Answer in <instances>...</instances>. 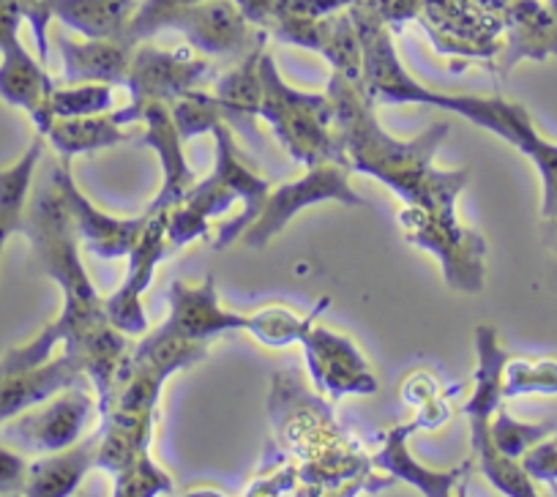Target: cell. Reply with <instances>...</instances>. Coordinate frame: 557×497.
<instances>
[{
  "mask_svg": "<svg viewBox=\"0 0 557 497\" xmlns=\"http://www.w3.org/2000/svg\"><path fill=\"white\" fill-rule=\"evenodd\" d=\"M329 99L347 167L372 175L407 202V211L401 213L407 240L441 258L448 287L481 293L486 244L475 229L457 219V197L468 186L470 170L435 167V153L446 140L448 123H435L412 142H401L380 126L374 101L361 83L334 72Z\"/></svg>",
  "mask_w": 557,
  "mask_h": 497,
  "instance_id": "6da1fadb",
  "label": "cell"
},
{
  "mask_svg": "<svg viewBox=\"0 0 557 497\" xmlns=\"http://www.w3.org/2000/svg\"><path fill=\"white\" fill-rule=\"evenodd\" d=\"M363 50V77L361 88L372 101L383 104H430L437 110L454 112L479 129L492 132L503 142L517 148L522 157L535 164L544 184L541 197V216L552 219L557 213V146L544 140L535 129L528 107L519 101H508L503 96H473V94H441L430 90L412 79L396 55L391 30L385 20L374 9H358L352 14Z\"/></svg>",
  "mask_w": 557,
  "mask_h": 497,
  "instance_id": "7a4b0ae2",
  "label": "cell"
},
{
  "mask_svg": "<svg viewBox=\"0 0 557 497\" xmlns=\"http://www.w3.org/2000/svg\"><path fill=\"white\" fill-rule=\"evenodd\" d=\"M25 235L34 244L36 260L41 263L45 274L61 285L63 309L55 323L47 325L36 339L23 347H14L0 358V381L47 363L58 345H63V350H74L96 331L110 325L104 314V298L96 293L94 282L83 269L74 219L52 175L41 184V189H36L34 200H30Z\"/></svg>",
  "mask_w": 557,
  "mask_h": 497,
  "instance_id": "3957f363",
  "label": "cell"
},
{
  "mask_svg": "<svg viewBox=\"0 0 557 497\" xmlns=\"http://www.w3.org/2000/svg\"><path fill=\"white\" fill-rule=\"evenodd\" d=\"M260 79L262 104L257 117L271 123L273 135L298 164L307 170L325 162L347 164L334 132V107L329 94H304L290 88L268 52L260 58Z\"/></svg>",
  "mask_w": 557,
  "mask_h": 497,
  "instance_id": "277c9868",
  "label": "cell"
},
{
  "mask_svg": "<svg viewBox=\"0 0 557 497\" xmlns=\"http://www.w3.org/2000/svg\"><path fill=\"white\" fill-rule=\"evenodd\" d=\"M320 202H342V206L350 208L363 206V197L350 184V167L347 164L325 162L318 164V167H309L304 178L290 181V184H278L276 189L271 186L260 216L246 227L240 238H244L249 249H262L298 213L312 206H320Z\"/></svg>",
  "mask_w": 557,
  "mask_h": 497,
  "instance_id": "5b68a950",
  "label": "cell"
},
{
  "mask_svg": "<svg viewBox=\"0 0 557 497\" xmlns=\"http://www.w3.org/2000/svg\"><path fill=\"white\" fill-rule=\"evenodd\" d=\"M99 410L88 386H72L58 392L47 402L28 408L3 424V440L28 453H55L83 440L90 419Z\"/></svg>",
  "mask_w": 557,
  "mask_h": 497,
  "instance_id": "8992f818",
  "label": "cell"
},
{
  "mask_svg": "<svg viewBox=\"0 0 557 497\" xmlns=\"http://www.w3.org/2000/svg\"><path fill=\"white\" fill-rule=\"evenodd\" d=\"M115 117L123 126L143 123L139 146H148L151 151H157L159 164H162V189L153 197L146 213H164L178 206L189 195L191 186L197 184V175L186 162L184 137L175 126L170 104H162V101H143V104L128 101L123 110H115Z\"/></svg>",
  "mask_w": 557,
  "mask_h": 497,
  "instance_id": "52a82bcc",
  "label": "cell"
},
{
  "mask_svg": "<svg viewBox=\"0 0 557 497\" xmlns=\"http://www.w3.org/2000/svg\"><path fill=\"white\" fill-rule=\"evenodd\" d=\"M213 79H216V66L211 58L191 55L186 50L168 52L143 41L134 47L132 66H128L123 88L137 104L143 101L173 104L191 90H202Z\"/></svg>",
  "mask_w": 557,
  "mask_h": 497,
  "instance_id": "ba28073f",
  "label": "cell"
},
{
  "mask_svg": "<svg viewBox=\"0 0 557 497\" xmlns=\"http://www.w3.org/2000/svg\"><path fill=\"white\" fill-rule=\"evenodd\" d=\"M162 30H181L202 58H244L268 39L265 30H257L246 20L235 0H200L170 14Z\"/></svg>",
  "mask_w": 557,
  "mask_h": 497,
  "instance_id": "9c48e42d",
  "label": "cell"
},
{
  "mask_svg": "<svg viewBox=\"0 0 557 497\" xmlns=\"http://www.w3.org/2000/svg\"><path fill=\"white\" fill-rule=\"evenodd\" d=\"M168 244V213H148V224L143 238L128 252V271L123 285L112 296L104 298V314L115 331L123 336H146L148 318L143 309V296L151 287L157 265L170 258Z\"/></svg>",
  "mask_w": 557,
  "mask_h": 497,
  "instance_id": "30bf717a",
  "label": "cell"
},
{
  "mask_svg": "<svg viewBox=\"0 0 557 497\" xmlns=\"http://www.w3.org/2000/svg\"><path fill=\"white\" fill-rule=\"evenodd\" d=\"M50 175L52 181H55L58 189H61L63 200H66L79 244H83L90 254H96V258H128V252L137 246L143 233H146L148 213H139V216L134 219H121L110 216V213H104L101 208H96L94 202L79 191V186L74 184L72 159L58 157Z\"/></svg>",
  "mask_w": 557,
  "mask_h": 497,
  "instance_id": "8fae6325",
  "label": "cell"
},
{
  "mask_svg": "<svg viewBox=\"0 0 557 497\" xmlns=\"http://www.w3.org/2000/svg\"><path fill=\"white\" fill-rule=\"evenodd\" d=\"M298 345L307 352L309 372H312V381L320 394L342 399L350 394L377 392V377L372 375L367 358L347 336L312 323L304 331Z\"/></svg>",
  "mask_w": 557,
  "mask_h": 497,
  "instance_id": "7c38bea8",
  "label": "cell"
},
{
  "mask_svg": "<svg viewBox=\"0 0 557 497\" xmlns=\"http://www.w3.org/2000/svg\"><path fill=\"white\" fill-rule=\"evenodd\" d=\"M246 334L249 331V314L230 312L219 303L216 282L206 276L202 285H186L175 279L170 287V318L164 320L157 334L173 336V339L197 341L208 345L224 334Z\"/></svg>",
  "mask_w": 557,
  "mask_h": 497,
  "instance_id": "4fadbf2b",
  "label": "cell"
},
{
  "mask_svg": "<svg viewBox=\"0 0 557 497\" xmlns=\"http://www.w3.org/2000/svg\"><path fill=\"white\" fill-rule=\"evenodd\" d=\"M55 88V79L50 77L45 63L25 50L20 36L0 47V99L28 112L41 137L55 121L50 107Z\"/></svg>",
  "mask_w": 557,
  "mask_h": 497,
  "instance_id": "5bb4252c",
  "label": "cell"
},
{
  "mask_svg": "<svg viewBox=\"0 0 557 497\" xmlns=\"http://www.w3.org/2000/svg\"><path fill=\"white\" fill-rule=\"evenodd\" d=\"M421 426H426V419H416L410 421V424L391 426V430L385 432L383 448L372 457V464L377 470H383L385 475H391V479L416 486V489L421 492V497H454L459 481H465V475L473 468V459H468V462H462L454 470L424 468V464L412 457L410 448H407V437L416 430H421Z\"/></svg>",
  "mask_w": 557,
  "mask_h": 497,
  "instance_id": "9a60e30c",
  "label": "cell"
},
{
  "mask_svg": "<svg viewBox=\"0 0 557 497\" xmlns=\"http://www.w3.org/2000/svg\"><path fill=\"white\" fill-rule=\"evenodd\" d=\"M211 135L216 137V164H213V173L222 175V178L238 191L240 206H244L240 216H235L233 222L222 224L216 238H211L213 249H227V246L233 244V240H238L240 235L246 233V227L260 216L268 191H271V184H268L262 175H257L255 170L240 159L238 148H235L233 129H230L227 123L224 121L216 123V126L211 129Z\"/></svg>",
  "mask_w": 557,
  "mask_h": 497,
  "instance_id": "2e32d148",
  "label": "cell"
},
{
  "mask_svg": "<svg viewBox=\"0 0 557 497\" xmlns=\"http://www.w3.org/2000/svg\"><path fill=\"white\" fill-rule=\"evenodd\" d=\"M503 23L508 34L500 61L503 72L519 61L557 58V12L546 0H508L503 3Z\"/></svg>",
  "mask_w": 557,
  "mask_h": 497,
  "instance_id": "e0dca14e",
  "label": "cell"
},
{
  "mask_svg": "<svg viewBox=\"0 0 557 497\" xmlns=\"http://www.w3.org/2000/svg\"><path fill=\"white\" fill-rule=\"evenodd\" d=\"M72 386H88V377L72 352L50 358L41 366L20 372V375L3 377L0 381V424H7L14 415L47 402L58 392Z\"/></svg>",
  "mask_w": 557,
  "mask_h": 497,
  "instance_id": "ac0fdd59",
  "label": "cell"
},
{
  "mask_svg": "<svg viewBox=\"0 0 557 497\" xmlns=\"http://www.w3.org/2000/svg\"><path fill=\"white\" fill-rule=\"evenodd\" d=\"M58 50L63 61V85H123L132 66L134 47L123 39H69L58 36Z\"/></svg>",
  "mask_w": 557,
  "mask_h": 497,
  "instance_id": "d6986e66",
  "label": "cell"
},
{
  "mask_svg": "<svg viewBox=\"0 0 557 497\" xmlns=\"http://www.w3.org/2000/svg\"><path fill=\"white\" fill-rule=\"evenodd\" d=\"M99 435H88L72 448L45 453L30 462L28 481L20 497H72L79 489L85 475L96 468Z\"/></svg>",
  "mask_w": 557,
  "mask_h": 497,
  "instance_id": "ffe728a7",
  "label": "cell"
},
{
  "mask_svg": "<svg viewBox=\"0 0 557 497\" xmlns=\"http://www.w3.org/2000/svg\"><path fill=\"white\" fill-rule=\"evenodd\" d=\"M265 55V41L255 47L249 55L240 58L238 66L224 72L216 79V96L219 107H222L224 123L230 129L240 132L249 140H257V132L251 126L257 115H260L262 104V79H260V58Z\"/></svg>",
  "mask_w": 557,
  "mask_h": 497,
  "instance_id": "44dd1931",
  "label": "cell"
},
{
  "mask_svg": "<svg viewBox=\"0 0 557 497\" xmlns=\"http://www.w3.org/2000/svg\"><path fill=\"white\" fill-rule=\"evenodd\" d=\"M45 137L36 135L28 151L12 167L0 170V258H3L7 240L17 233L25 235V227H28L30 189H34L36 167L45 157Z\"/></svg>",
  "mask_w": 557,
  "mask_h": 497,
  "instance_id": "7402d4cb",
  "label": "cell"
},
{
  "mask_svg": "<svg viewBox=\"0 0 557 497\" xmlns=\"http://www.w3.org/2000/svg\"><path fill=\"white\" fill-rule=\"evenodd\" d=\"M45 140L55 148L61 159H74L79 153L104 151V148L121 146L128 140V132L115 112H101V115L85 117H55L47 129Z\"/></svg>",
  "mask_w": 557,
  "mask_h": 497,
  "instance_id": "603a6c76",
  "label": "cell"
},
{
  "mask_svg": "<svg viewBox=\"0 0 557 497\" xmlns=\"http://www.w3.org/2000/svg\"><path fill=\"white\" fill-rule=\"evenodd\" d=\"M52 20L77 30L83 39H123L134 0H47Z\"/></svg>",
  "mask_w": 557,
  "mask_h": 497,
  "instance_id": "cb8c5ba5",
  "label": "cell"
},
{
  "mask_svg": "<svg viewBox=\"0 0 557 497\" xmlns=\"http://www.w3.org/2000/svg\"><path fill=\"white\" fill-rule=\"evenodd\" d=\"M329 307V298L318 301V307L301 318L293 309L287 307H268L260 309V312L249 314V331L246 334L255 336L257 341L268 347H287V345H298V339L304 336V331L318 320V314Z\"/></svg>",
  "mask_w": 557,
  "mask_h": 497,
  "instance_id": "d4e9b609",
  "label": "cell"
},
{
  "mask_svg": "<svg viewBox=\"0 0 557 497\" xmlns=\"http://www.w3.org/2000/svg\"><path fill=\"white\" fill-rule=\"evenodd\" d=\"M557 426L552 421H541V424H530V421H519L508 413L506 408H497V413L490 421V440L503 457L522 459L524 453L541 440L555 435Z\"/></svg>",
  "mask_w": 557,
  "mask_h": 497,
  "instance_id": "484cf974",
  "label": "cell"
},
{
  "mask_svg": "<svg viewBox=\"0 0 557 497\" xmlns=\"http://www.w3.org/2000/svg\"><path fill=\"white\" fill-rule=\"evenodd\" d=\"M112 85L85 83V85H63L52 94V117H85L112 112Z\"/></svg>",
  "mask_w": 557,
  "mask_h": 497,
  "instance_id": "4316f807",
  "label": "cell"
},
{
  "mask_svg": "<svg viewBox=\"0 0 557 497\" xmlns=\"http://www.w3.org/2000/svg\"><path fill=\"white\" fill-rule=\"evenodd\" d=\"M170 112H173V121L184 142L191 137L208 135L216 123L224 121L216 96L206 94V90H191V94L181 96L178 101L170 104Z\"/></svg>",
  "mask_w": 557,
  "mask_h": 497,
  "instance_id": "83f0119b",
  "label": "cell"
},
{
  "mask_svg": "<svg viewBox=\"0 0 557 497\" xmlns=\"http://www.w3.org/2000/svg\"><path fill=\"white\" fill-rule=\"evenodd\" d=\"M112 497H159L173 492V479L151 459V451L112 475Z\"/></svg>",
  "mask_w": 557,
  "mask_h": 497,
  "instance_id": "f1b7e54d",
  "label": "cell"
},
{
  "mask_svg": "<svg viewBox=\"0 0 557 497\" xmlns=\"http://www.w3.org/2000/svg\"><path fill=\"white\" fill-rule=\"evenodd\" d=\"M524 394H557V361H508L503 375V397L517 399Z\"/></svg>",
  "mask_w": 557,
  "mask_h": 497,
  "instance_id": "f546056e",
  "label": "cell"
},
{
  "mask_svg": "<svg viewBox=\"0 0 557 497\" xmlns=\"http://www.w3.org/2000/svg\"><path fill=\"white\" fill-rule=\"evenodd\" d=\"M195 3H200V0H146V3H139V7L134 9L132 20H128L123 41L132 47L143 45V41H148L153 34L162 30L164 20H168L170 14L181 12V9L186 7H195Z\"/></svg>",
  "mask_w": 557,
  "mask_h": 497,
  "instance_id": "4dcf8cb0",
  "label": "cell"
},
{
  "mask_svg": "<svg viewBox=\"0 0 557 497\" xmlns=\"http://www.w3.org/2000/svg\"><path fill=\"white\" fill-rule=\"evenodd\" d=\"M30 462L23 451L12 448L9 443H0V495L20 497L28 481Z\"/></svg>",
  "mask_w": 557,
  "mask_h": 497,
  "instance_id": "1f68e13d",
  "label": "cell"
},
{
  "mask_svg": "<svg viewBox=\"0 0 557 497\" xmlns=\"http://www.w3.org/2000/svg\"><path fill=\"white\" fill-rule=\"evenodd\" d=\"M524 473L533 481H544V484L555 486L557 489V437H546L539 446L530 448L522 459Z\"/></svg>",
  "mask_w": 557,
  "mask_h": 497,
  "instance_id": "d6a6232c",
  "label": "cell"
},
{
  "mask_svg": "<svg viewBox=\"0 0 557 497\" xmlns=\"http://www.w3.org/2000/svg\"><path fill=\"white\" fill-rule=\"evenodd\" d=\"M394 484H396V479H391V475H372V473H369V468H367V470H361L356 479L345 481V484L334 486V489H329V492H323V489L304 492V495H298V497H356V495H361L363 489L380 492V489H391Z\"/></svg>",
  "mask_w": 557,
  "mask_h": 497,
  "instance_id": "836d02e7",
  "label": "cell"
},
{
  "mask_svg": "<svg viewBox=\"0 0 557 497\" xmlns=\"http://www.w3.org/2000/svg\"><path fill=\"white\" fill-rule=\"evenodd\" d=\"M186 497H224V495H219V492H213V489H195V492H189Z\"/></svg>",
  "mask_w": 557,
  "mask_h": 497,
  "instance_id": "e575fe53",
  "label": "cell"
},
{
  "mask_svg": "<svg viewBox=\"0 0 557 497\" xmlns=\"http://www.w3.org/2000/svg\"><path fill=\"white\" fill-rule=\"evenodd\" d=\"M454 497H468V481H459L457 492H454Z\"/></svg>",
  "mask_w": 557,
  "mask_h": 497,
  "instance_id": "d590c367",
  "label": "cell"
},
{
  "mask_svg": "<svg viewBox=\"0 0 557 497\" xmlns=\"http://www.w3.org/2000/svg\"><path fill=\"white\" fill-rule=\"evenodd\" d=\"M544 222L549 224L552 229H555V240H557V213H555V216H552V219H544Z\"/></svg>",
  "mask_w": 557,
  "mask_h": 497,
  "instance_id": "8d00e7d4",
  "label": "cell"
},
{
  "mask_svg": "<svg viewBox=\"0 0 557 497\" xmlns=\"http://www.w3.org/2000/svg\"><path fill=\"white\" fill-rule=\"evenodd\" d=\"M546 3H549V7L555 9V12H557V0H546Z\"/></svg>",
  "mask_w": 557,
  "mask_h": 497,
  "instance_id": "74e56055",
  "label": "cell"
}]
</instances>
